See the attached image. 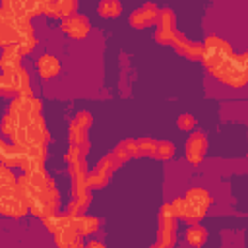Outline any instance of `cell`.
I'll return each mask as SVG.
<instances>
[{"label": "cell", "instance_id": "1", "mask_svg": "<svg viewBox=\"0 0 248 248\" xmlns=\"http://www.w3.org/2000/svg\"><path fill=\"white\" fill-rule=\"evenodd\" d=\"M202 45H203V48H202L200 58H202L205 70L215 79H219L221 83H225L229 87H244L246 85L248 56L244 52L236 54L225 39L215 37V35H209Z\"/></svg>", "mask_w": 248, "mask_h": 248}, {"label": "cell", "instance_id": "2", "mask_svg": "<svg viewBox=\"0 0 248 248\" xmlns=\"http://www.w3.org/2000/svg\"><path fill=\"white\" fill-rule=\"evenodd\" d=\"M16 188L21 194L27 211H31L35 217L48 215L58 209L60 205V196L56 190L54 180L43 170L35 174H21L16 178Z\"/></svg>", "mask_w": 248, "mask_h": 248}, {"label": "cell", "instance_id": "3", "mask_svg": "<svg viewBox=\"0 0 248 248\" xmlns=\"http://www.w3.org/2000/svg\"><path fill=\"white\" fill-rule=\"evenodd\" d=\"M211 205V194L205 188H190L184 198H176L170 202V207L176 219H182L190 225L200 223Z\"/></svg>", "mask_w": 248, "mask_h": 248}, {"label": "cell", "instance_id": "4", "mask_svg": "<svg viewBox=\"0 0 248 248\" xmlns=\"http://www.w3.org/2000/svg\"><path fill=\"white\" fill-rule=\"evenodd\" d=\"M48 130L41 114H31L17 118V126L10 140L19 147H31V145H46L48 143Z\"/></svg>", "mask_w": 248, "mask_h": 248}, {"label": "cell", "instance_id": "5", "mask_svg": "<svg viewBox=\"0 0 248 248\" xmlns=\"http://www.w3.org/2000/svg\"><path fill=\"white\" fill-rule=\"evenodd\" d=\"M157 240L155 246L157 248H165V246H172L176 242V215L170 207V203H163L159 209V217H157Z\"/></svg>", "mask_w": 248, "mask_h": 248}, {"label": "cell", "instance_id": "6", "mask_svg": "<svg viewBox=\"0 0 248 248\" xmlns=\"http://www.w3.org/2000/svg\"><path fill=\"white\" fill-rule=\"evenodd\" d=\"M120 165H122V163H120V159L114 155V151L108 153V155H105V157L93 167V170L87 172V188H89V190H93V188H103V186L110 180V176L114 174V170H116Z\"/></svg>", "mask_w": 248, "mask_h": 248}, {"label": "cell", "instance_id": "7", "mask_svg": "<svg viewBox=\"0 0 248 248\" xmlns=\"http://www.w3.org/2000/svg\"><path fill=\"white\" fill-rule=\"evenodd\" d=\"M25 213H27V205H25L21 194L17 192V188L16 186L0 188V215L19 219Z\"/></svg>", "mask_w": 248, "mask_h": 248}, {"label": "cell", "instance_id": "8", "mask_svg": "<svg viewBox=\"0 0 248 248\" xmlns=\"http://www.w3.org/2000/svg\"><path fill=\"white\" fill-rule=\"evenodd\" d=\"M6 87H8V95H31V83H29V76L27 72L19 66L8 72H2Z\"/></svg>", "mask_w": 248, "mask_h": 248}, {"label": "cell", "instance_id": "9", "mask_svg": "<svg viewBox=\"0 0 248 248\" xmlns=\"http://www.w3.org/2000/svg\"><path fill=\"white\" fill-rule=\"evenodd\" d=\"M174 33H176V17H174V12H172L170 8L159 10L155 39H157L161 45H170V39H172Z\"/></svg>", "mask_w": 248, "mask_h": 248}, {"label": "cell", "instance_id": "10", "mask_svg": "<svg viewBox=\"0 0 248 248\" xmlns=\"http://www.w3.org/2000/svg\"><path fill=\"white\" fill-rule=\"evenodd\" d=\"M41 101L31 93V95H16V99L10 103V114L16 118L31 116V114H41Z\"/></svg>", "mask_w": 248, "mask_h": 248}, {"label": "cell", "instance_id": "11", "mask_svg": "<svg viewBox=\"0 0 248 248\" xmlns=\"http://www.w3.org/2000/svg\"><path fill=\"white\" fill-rule=\"evenodd\" d=\"M91 124H93V118L87 110L78 112L70 122V143H74V145L89 143L87 141V132H89Z\"/></svg>", "mask_w": 248, "mask_h": 248}, {"label": "cell", "instance_id": "12", "mask_svg": "<svg viewBox=\"0 0 248 248\" xmlns=\"http://www.w3.org/2000/svg\"><path fill=\"white\" fill-rule=\"evenodd\" d=\"M205 151H207V136L203 132L190 134V138L186 141V147H184V153H186L188 163L200 165L203 161V157H205Z\"/></svg>", "mask_w": 248, "mask_h": 248}, {"label": "cell", "instance_id": "13", "mask_svg": "<svg viewBox=\"0 0 248 248\" xmlns=\"http://www.w3.org/2000/svg\"><path fill=\"white\" fill-rule=\"evenodd\" d=\"M60 29L70 37V39H83L87 37L89 33V19L85 16H79V14H72L68 17L62 19L60 23Z\"/></svg>", "mask_w": 248, "mask_h": 248}, {"label": "cell", "instance_id": "14", "mask_svg": "<svg viewBox=\"0 0 248 248\" xmlns=\"http://www.w3.org/2000/svg\"><path fill=\"white\" fill-rule=\"evenodd\" d=\"M76 10H78V0H43L41 6V14L60 19L76 14Z\"/></svg>", "mask_w": 248, "mask_h": 248}, {"label": "cell", "instance_id": "15", "mask_svg": "<svg viewBox=\"0 0 248 248\" xmlns=\"http://www.w3.org/2000/svg\"><path fill=\"white\" fill-rule=\"evenodd\" d=\"M157 19H159V8L155 4H143L141 8H138L130 14V23L136 29L149 27V25L157 23Z\"/></svg>", "mask_w": 248, "mask_h": 248}, {"label": "cell", "instance_id": "16", "mask_svg": "<svg viewBox=\"0 0 248 248\" xmlns=\"http://www.w3.org/2000/svg\"><path fill=\"white\" fill-rule=\"evenodd\" d=\"M37 70H39V76L43 79H50L60 72V62H58V58L54 54L45 52V54H41L37 58Z\"/></svg>", "mask_w": 248, "mask_h": 248}, {"label": "cell", "instance_id": "17", "mask_svg": "<svg viewBox=\"0 0 248 248\" xmlns=\"http://www.w3.org/2000/svg\"><path fill=\"white\" fill-rule=\"evenodd\" d=\"M21 52L19 48L16 46V43H10L6 46H2V56H0V68L2 72H8V70H14V68H19L21 64Z\"/></svg>", "mask_w": 248, "mask_h": 248}, {"label": "cell", "instance_id": "18", "mask_svg": "<svg viewBox=\"0 0 248 248\" xmlns=\"http://www.w3.org/2000/svg\"><path fill=\"white\" fill-rule=\"evenodd\" d=\"M0 8L14 21L27 19V16H25V0H0Z\"/></svg>", "mask_w": 248, "mask_h": 248}, {"label": "cell", "instance_id": "19", "mask_svg": "<svg viewBox=\"0 0 248 248\" xmlns=\"http://www.w3.org/2000/svg\"><path fill=\"white\" fill-rule=\"evenodd\" d=\"M10 43H16V27L0 8V46H6Z\"/></svg>", "mask_w": 248, "mask_h": 248}, {"label": "cell", "instance_id": "20", "mask_svg": "<svg viewBox=\"0 0 248 248\" xmlns=\"http://www.w3.org/2000/svg\"><path fill=\"white\" fill-rule=\"evenodd\" d=\"M101 227V221L97 217H87V215H76V231L79 236H87L97 232V229Z\"/></svg>", "mask_w": 248, "mask_h": 248}, {"label": "cell", "instance_id": "21", "mask_svg": "<svg viewBox=\"0 0 248 248\" xmlns=\"http://www.w3.org/2000/svg\"><path fill=\"white\" fill-rule=\"evenodd\" d=\"M114 155L120 159V163L132 159V157H140L138 155V141L136 140H122L116 149H114Z\"/></svg>", "mask_w": 248, "mask_h": 248}, {"label": "cell", "instance_id": "22", "mask_svg": "<svg viewBox=\"0 0 248 248\" xmlns=\"http://www.w3.org/2000/svg\"><path fill=\"white\" fill-rule=\"evenodd\" d=\"M54 236V244L60 248H79L81 246V236L76 231H68V232H56Z\"/></svg>", "mask_w": 248, "mask_h": 248}, {"label": "cell", "instance_id": "23", "mask_svg": "<svg viewBox=\"0 0 248 248\" xmlns=\"http://www.w3.org/2000/svg\"><path fill=\"white\" fill-rule=\"evenodd\" d=\"M205 240H207V231H205L202 225L194 223V225L186 231V242H188L190 246H202Z\"/></svg>", "mask_w": 248, "mask_h": 248}, {"label": "cell", "instance_id": "24", "mask_svg": "<svg viewBox=\"0 0 248 248\" xmlns=\"http://www.w3.org/2000/svg\"><path fill=\"white\" fill-rule=\"evenodd\" d=\"M138 141V155L140 157H155L157 151V141L151 138H140Z\"/></svg>", "mask_w": 248, "mask_h": 248}, {"label": "cell", "instance_id": "25", "mask_svg": "<svg viewBox=\"0 0 248 248\" xmlns=\"http://www.w3.org/2000/svg\"><path fill=\"white\" fill-rule=\"evenodd\" d=\"M87 149H89V143H81V145H74V143H70L68 153H66V163L70 165V163H76V161L85 159Z\"/></svg>", "mask_w": 248, "mask_h": 248}, {"label": "cell", "instance_id": "26", "mask_svg": "<svg viewBox=\"0 0 248 248\" xmlns=\"http://www.w3.org/2000/svg\"><path fill=\"white\" fill-rule=\"evenodd\" d=\"M99 14L103 17H116L120 14V2L118 0H101Z\"/></svg>", "mask_w": 248, "mask_h": 248}, {"label": "cell", "instance_id": "27", "mask_svg": "<svg viewBox=\"0 0 248 248\" xmlns=\"http://www.w3.org/2000/svg\"><path fill=\"white\" fill-rule=\"evenodd\" d=\"M89 200H91V196H89V194H87V196L72 198V202H70V205H68V211H70L72 215H81V213L89 207Z\"/></svg>", "mask_w": 248, "mask_h": 248}, {"label": "cell", "instance_id": "28", "mask_svg": "<svg viewBox=\"0 0 248 248\" xmlns=\"http://www.w3.org/2000/svg\"><path fill=\"white\" fill-rule=\"evenodd\" d=\"M174 155V145L170 141H157V151H155V159L167 161Z\"/></svg>", "mask_w": 248, "mask_h": 248}, {"label": "cell", "instance_id": "29", "mask_svg": "<svg viewBox=\"0 0 248 248\" xmlns=\"http://www.w3.org/2000/svg\"><path fill=\"white\" fill-rule=\"evenodd\" d=\"M8 186H16V174L10 170L8 165L0 163V188H8Z\"/></svg>", "mask_w": 248, "mask_h": 248}, {"label": "cell", "instance_id": "30", "mask_svg": "<svg viewBox=\"0 0 248 248\" xmlns=\"http://www.w3.org/2000/svg\"><path fill=\"white\" fill-rule=\"evenodd\" d=\"M176 124H178V130H182V132H190V130L196 128V118H194L192 114H180L178 120H176Z\"/></svg>", "mask_w": 248, "mask_h": 248}, {"label": "cell", "instance_id": "31", "mask_svg": "<svg viewBox=\"0 0 248 248\" xmlns=\"http://www.w3.org/2000/svg\"><path fill=\"white\" fill-rule=\"evenodd\" d=\"M16 126H17V118H16L14 114H10V112H8V114L2 118V132L10 138V136L14 134V130H16Z\"/></svg>", "mask_w": 248, "mask_h": 248}, {"label": "cell", "instance_id": "32", "mask_svg": "<svg viewBox=\"0 0 248 248\" xmlns=\"http://www.w3.org/2000/svg\"><path fill=\"white\" fill-rule=\"evenodd\" d=\"M41 6H43V0H25V16H27V19L39 16L41 14Z\"/></svg>", "mask_w": 248, "mask_h": 248}, {"label": "cell", "instance_id": "33", "mask_svg": "<svg viewBox=\"0 0 248 248\" xmlns=\"http://www.w3.org/2000/svg\"><path fill=\"white\" fill-rule=\"evenodd\" d=\"M87 246H89V248H93V246H99V248H103L105 244H103V242H99V240H89V242H87Z\"/></svg>", "mask_w": 248, "mask_h": 248}, {"label": "cell", "instance_id": "34", "mask_svg": "<svg viewBox=\"0 0 248 248\" xmlns=\"http://www.w3.org/2000/svg\"><path fill=\"white\" fill-rule=\"evenodd\" d=\"M8 147V143L4 141V140H0V157H2V153H4V149Z\"/></svg>", "mask_w": 248, "mask_h": 248}]
</instances>
